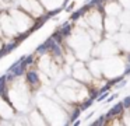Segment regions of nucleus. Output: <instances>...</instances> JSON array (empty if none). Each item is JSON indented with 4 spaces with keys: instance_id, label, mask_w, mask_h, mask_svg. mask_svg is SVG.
Wrapping results in <instances>:
<instances>
[{
    "instance_id": "nucleus-1",
    "label": "nucleus",
    "mask_w": 130,
    "mask_h": 126,
    "mask_svg": "<svg viewBox=\"0 0 130 126\" xmlns=\"http://www.w3.org/2000/svg\"><path fill=\"white\" fill-rule=\"evenodd\" d=\"M123 105H122V102H118L115 104V106H112V108L108 111V114L105 115V119H110L112 116H116V115H120L122 112H123Z\"/></svg>"
},
{
    "instance_id": "nucleus-2",
    "label": "nucleus",
    "mask_w": 130,
    "mask_h": 126,
    "mask_svg": "<svg viewBox=\"0 0 130 126\" xmlns=\"http://www.w3.org/2000/svg\"><path fill=\"white\" fill-rule=\"evenodd\" d=\"M53 44H55V39L51 36V38H48L42 45H39V46L37 48V52H38V53H45V52H48V50H51V48H52V45H53Z\"/></svg>"
},
{
    "instance_id": "nucleus-3",
    "label": "nucleus",
    "mask_w": 130,
    "mask_h": 126,
    "mask_svg": "<svg viewBox=\"0 0 130 126\" xmlns=\"http://www.w3.org/2000/svg\"><path fill=\"white\" fill-rule=\"evenodd\" d=\"M25 77H27V81H28L31 86H38V84H39V76H38V73L34 72V70L27 72Z\"/></svg>"
},
{
    "instance_id": "nucleus-4",
    "label": "nucleus",
    "mask_w": 130,
    "mask_h": 126,
    "mask_svg": "<svg viewBox=\"0 0 130 126\" xmlns=\"http://www.w3.org/2000/svg\"><path fill=\"white\" fill-rule=\"evenodd\" d=\"M27 66H28V64L25 63V59H24V60H21V62H20V64H18V66L15 67V69L13 70V72H10V73H11V74L14 76V77H18V76H23V73H25Z\"/></svg>"
},
{
    "instance_id": "nucleus-5",
    "label": "nucleus",
    "mask_w": 130,
    "mask_h": 126,
    "mask_svg": "<svg viewBox=\"0 0 130 126\" xmlns=\"http://www.w3.org/2000/svg\"><path fill=\"white\" fill-rule=\"evenodd\" d=\"M18 46V42H11V44H7L6 46H3L2 49H0V58H3L4 55H7V53H10L11 50H14L15 48Z\"/></svg>"
},
{
    "instance_id": "nucleus-6",
    "label": "nucleus",
    "mask_w": 130,
    "mask_h": 126,
    "mask_svg": "<svg viewBox=\"0 0 130 126\" xmlns=\"http://www.w3.org/2000/svg\"><path fill=\"white\" fill-rule=\"evenodd\" d=\"M59 31H60V34L66 38V36L70 35V32H71V25L69 24V22H64L62 27H59Z\"/></svg>"
},
{
    "instance_id": "nucleus-7",
    "label": "nucleus",
    "mask_w": 130,
    "mask_h": 126,
    "mask_svg": "<svg viewBox=\"0 0 130 126\" xmlns=\"http://www.w3.org/2000/svg\"><path fill=\"white\" fill-rule=\"evenodd\" d=\"M51 50H52V52H53V55H55V56H62V49H60L59 44H57L56 41H55V44L52 45Z\"/></svg>"
},
{
    "instance_id": "nucleus-8",
    "label": "nucleus",
    "mask_w": 130,
    "mask_h": 126,
    "mask_svg": "<svg viewBox=\"0 0 130 126\" xmlns=\"http://www.w3.org/2000/svg\"><path fill=\"white\" fill-rule=\"evenodd\" d=\"M52 38H53V39H55V41H56V42H57V44H60V42H62V41H63V38H64V36H63V35H62V34H60V31H59V30H57V31H56V32H55V34H53V35H52Z\"/></svg>"
},
{
    "instance_id": "nucleus-9",
    "label": "nucleus",
    "mask_w": 130,
    "mask_h": 126,
    "mask_svg": "<svg viewBox=\"0 0 130 126\" xmlns=\"http://www.w3.org/2000/svg\"><path fill=\"white\" fill-rule=\"evenodd\" d=\"M80 114H81V109H80V108H76V109H74V112L71 114V116H70V122H74V120H76L77 118L80 116Z\"/></svg>"
},
{
    "instance_id": "nucleus-10",
    "label": "nucleus",
    "mask_w": 130,
    "mask_h": 126,
    "mask_svg": "<svg viewBox=\"0 0 130 126\" xmlns=\"http://www.w3.org/2000/svg\"><path fill=\"white\" fill-rule=\"evenodd\" d=\"M108 97H109V92H108V91H104V92H101V94H98V97H96L95 100L98 101V102H101V101H105Z\"/></svg>"
},
{
    "instance_id": "nucleus-11",
    "label": "nucleus",
    "mask_w": 130,
    "mask_h": 126,
    "mask_svg": "<svg viewBox=\"0 0 130 126\" xmlns=\"http://www.w3.org/2000/svg\"><path fill=\"white\" fill-rule=\"evenodd\" d=\"M92 102H94V100H92V98H90V100H87L84 104H81L80 109H81V111H85V109H87L88 106H91V105H92Z\"/></svg>"
},
{
    "instance_id": "nucleus-12",
    "label": "nucleus",
    "mask_w": 130,
    "mask_h": 126,
    "mask_svg": "<svg viewBox=\"0 0 130 126\" xmlns=\"http://www.w3.org/2000/svg\"><path fill=\"white\" fill-rule=\"evenodd\" d=\"M122 105H123L124 109H129V108H130V95H127V97L123 98V101H122Z\"/></svg>"
},
{
    "instance_id": "nucleus-13",
    "label": "nucleus",
    "mask_w": 130,
    "mask_h": 126,
    "mask_svg": "<svg viewBox=\"0 0 130 126\" xmlns=\"http://www.w3.org/2000/svg\"><path fill=\"white\" fill-rule=\"evenodd\" d=\"M105 123V116H99V119H96L95 122H92V126H101Z\"/></svg>"
},
{
    "instance_id": "nucleus-14",
    "label": "nucleus",
    "mask_w": 130,
    "mask_h": 126,
    "mask_svg": "<svg viewBox=\"0 0 130 126\" xmlns=\"http://www.w3.org/2000/svg\"><path fill=\"white\" fill-rule=\"evenodd\" d=\"M25 63L28 64V66L34 63V55H28V56H25Z\"/></svg>"
},
{
    "instance_id": "nucleus-15",
    "label": "nucleus",
    "mask_w": 130,
    "mask_h": 126,
    "mask_svg": "<svg viewBox=\"0 0 130 126\" xmlns=\"http://www.w3.org/2000/svg\"><path fill=\"white\" fill-rule=\"evenodd\" d=\"M74 6H76V3H70L69 6H66V7H64V10L67 11V13H71V11H73V8H74Z\"/></svg>"
},
{
    "instance_id": "nucleus-16",
    "label": "nucleus",
    "mask_w": 130,
    "mask_h": 126,
    "mask_svg": "<svg viewBox=\"0 0 130 126\" xmlns=\"http://www.w3.org/2000/svg\"><path fill=\"white\" fill-rule=\"evenodd\" d=\"M6 81H7L6 74H3L2 77H0V87H6Z\"/></svg>"
},
{
    "instance_id": "nucleus-17",
    "label": "nucleus",
    "mask_w": 130,
    "mask_h": 126,
    "mask_svg": "<svg viewBox=\"0 0 130 126\" xmlns=\"http://www.w3.org/2000/svg\"><path fill=\"white\" fill-rule=\"evenodd\" d=\"M124 74H130V64L126 67V70H124Z\"/></svg>"
},
{
    "instance_id": "nucleus-18",
    "label": "nucleus",
    "mask_w": 130,
    "mask_h": 126,
    "mask_svg": "<svg viewBox=\"0 0 130 126\" xmlns=\"http://www.w3.org/2000/svg\"><path fill=\"white\" fill-rule=\"evenodd\" d=\"M73 123H74V126H78V125H80V123H81V120H77V119H76V120H74V122H73Z\"/></svg>"
},
{
    "instance_id": "nucleus-19",
    "label": "nucleus",
    "mask_w": 130,
    "mask_h": 126,
    "mask_svg": "<svg viewBox=\"0 0 130 126\" xmlns=\"http://www.w3.org/2000/svg\"><path fill=\"white\" fill-rule=\"evenodd\" d=\"M69 2V0H64V3H63V6H66V3H67Z\"/></svg>"
},
{
    "instance_id": "nucleus-20",
    "label": "nucleus",
    "mask_w": 130,
    "mask_h": 126,
    "mask_svg": "<svg viewBox=\"0 0 130 126\" xmlns=\"http://www.w3.org/2000/svg\"><path fill=\"white\" fill-rule=\"evenodd\" d=\"M129 64H130V56H129Z\"/></svg>"
}]
</instances>
